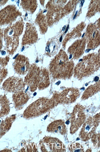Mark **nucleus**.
<instances>
[{
	"mask_svg": "<svg viewBox=\"0 0 100 152\" xmlns=\"http://www.w3.org/2000/svg\"><path fill=\"white\" fill-rule=\"evenodd\" d=\"M53 102L51 100L42 98L30 105L25 110L24 117L29 118L38 116L49 111L52 108Z\"/></svg>",
	"mask_w": 100,
	"mask_h": 152,
	"instance_id": "1",
	"label": "nucleus"
},
{
	"mask_svg": "<svg viewBox=\"0 0 100 152\" xmlns=\"http://www.w3.org/2000/svg\"><path fill=\"white\" fill-rule=\"evenodd\" d=\"M85 33H84V34H83V35L82 36V38H83V37H84V35H85Z\"/></svg>",
	"mask_w": 100,
	"mask_h": 152,
	"instance_id": "18",
	"label": "nucleus"
},
{
	"mask_svg": "<svg viewBox=\"0 0 100 152\" xmlns=\"http://www.w3.org/2000/svg\"><path fill=\"white\" fill-rule=\"evenodd\" d=\"M14 67L18 74L25 75L29 69L28 61L24 56H18L15 61Z\"/></svg>",
	"mask_w": 100,
	"mask_h": 152,
	"instance_id": "4",
	"label": "nucleus"
},
{
	"mask_svg": "<svg viewBox=\"0 0 100 152\" xmlns=\"http://www.w3.org/2000/svg\"><path fill=\"white\" fill-rule=\"evenodd\" d=\"M9 102L4 96H0V118L8 114L10 111Z\"/></svg>",
	"mask_w": 100,
	"mask_h": 152,
	"instance_id": "8",
	"label": "nucleus"
},
{
	"mask_svg": "<svg viewBox=\"0 0 100 152\" xmlns=\"http://www.w3.org/2000/svg\"><path fill=\"white\" fill-rule=\"evenodd\" d=\"M22 79L18 77H12L6 80L3 86L4 90L7 92L15 93L23 91L24 87Z\"/></svg>",
	"mask_w": 100,
	"mask_h": 152,
	"instance_id": "2",
	"label": "nucleus"
},
{
	"mask_svg": "<svg viewBox=\"0 0 100 152\" xmlns=\"http://www.w3.org/2000/svg\"><path fill=\"white\" fill-rule=\"evenodd\" d=\"M6 74L3 71H0V84L2 82L3 80L6 76Z\"/></svg>",
	"mask_w": 100,
	"mask_h": 152,
	"instance_id": "11",
	"label": "nucleus"
},
{
	"mask_svg": "<svg viewBox=\"0 0 100 152\" xmlns=\"http://www.w3.org/2000/svg\"><path fill=\"white\" fill-rule=\"evenodd\" d=\"M79 94V91L76 89H69L61 94L59 99L62 102L71 103L74 102L76 99Z\"/></svg>",
	"mask_w": 100,
	"mask_h": 152,
	"instance_id": "5",
	"label": "nucleus"
},
{
	"mask_svg": "<svg viewBox=\"0 0 100 152\" xmlns=\"http://www.w3.org/2000/svg\"><path fill=\"white\" fill-rule=\"evenodd\" d=\"M84 2H85V1H81V5H82V7L83 6V4H84Z\"/></svg>",
	"mask_w": 100,
	"mask_h": 152,
	"instance_id": "15",
	"label": "nucleus"
},
{
	"mask_svg": "<svg viewBox=\"0 0 100 152\" xmlns=\"http://www.w3.org/2000/svg\"><path fill=\"white\" fill-rule=\"evenodd\" d=\"M69 25H68L67 26V28L65 30V33H66L68 31V30L69 29Z\"/></svg>",
	"mask_w": 100,
	"mask_h": 152,
	"instance_id": "12",
	"label": "nucleus"
},
{
	"mask_svg": "<svg viewBox=\"0 0 100 152\" xmlns=\"http://www.w3.org/2000/svg\"><path fill=\"white\" fill-rule=\"evenodd\" d=\"M47 131L49 132L65 135L66 132V128L64 122L58 120L50 124L48 127Z\"/></svg>",
	"mask_w": 100,
	"mask_h": 152,
	"instance_id": "6",
	"label": "nucleus"
},
{
	"mask_svg": "<svg viewBox=\"0 0 100 152\" xmlns=\"http://www.w3.org/2000/svg\"><path fill=\"white\" fill-rule=\"evenodd\" d=\"M77 12H78V11H77L76 12L74 17V18L73 19L74 20L75 19V18H76V15H77Z\"/></svg>",
	"mask_w": 100,
	"mask_h": 152,
	"instance_id": "13",
	"label": "nucleus"
},
{
	"mask_svg": "<svg viewBox=\"0 0 100 152\" xmlns=\"http://www.w3.org/2000/svg\"><path fill=\"white\" fill-rule=\"evenodd\" d=\"M99 89V83H97L93 86L88 87L84 93V97H89L93 95L95 93L98 91Z\"/></svg>",
	"mask_w": 100,
	"mask_h": 152,
	"instance_id": "10",
	"label": "nucleus"
},
{
	"mask_svg": "<svg viewBox=\"0 0 100 152\" xmlns=\"http://www.w3.org/2000/svg\"><path fill=\"white\" fill-rule=\"evenodd\" d=\"M82 110L80 108H77L74 111L73 117L71 121V133H74L85 121V115Z\"/></svg>",
	"mask_w": 100,
	"mask_h": 152,
	"instance_id": "3",
	"label": "nucleus"
},
{
	"mask_svg": "<svg viewBox=\"0 0 100 152\" xmlns=\"http://www.w3.org/2000/svg\"><path fill=\"white\" fill-rule=\"evenodd\" d=\"M90 50H91V49H87V50H86V51H87V52H89V51H90Z\"/></svg>",
	"mask_w": 100,
	"mask_h": 152,
	"instance_id": "17",
	"label": "nucleus"
},
{
	"mask_svg": "<svg viewBox=\"0 0 100 152\" xmlns=\"http://www.w3.org/2000/svg\"><path fill=\"white\" fill-rule=\"evenodd\" d=\"M95 32H94V34H93V37H94V36H95Z\"/></svg>",
	"mask_w": 100,
	"mask_h": 152,
	"instance_id": "19",
	"label": "nucleus"
},
{
	"mask_svg": "<svg viewBox=\"0 0 100 152\" xmlns=\"http://www.w3.org/2000/svg\"><path fill=\"white\" fill-rule=\"evenodd\" d=\"M62 40V36H61V37L60 38V42H61Z\"/></svg>",
	"mask_w": 100,
	"mask_h": 152,
	"instance_id": "16",
	"label": "nucleus"
},
{
	"mask_svg": "<svg viewBox=\"0 0 100 152\" xmlns=\"http://www.w3.org/2000/svg\"><path fill=\"white\" fill-rule=\"evenodd\" d=\"M66 26H63V27L62 28V30L63 31H64L66 30Z\"/></svg>",
	"mask_w": 100,
	"mask_h": 152,
	"instance_id": "14",
	"label": "nucleus"
},
{
	"mask_svg": "<svg viewBox=\"0 0 100 152\" xmlns=\"http://www.w3.org/2000/svg\"><path fill=\"white\" fill-rule=\"evenodd\" d=\"M94 123L92 118L87 120L84 125L81 132L80 137L84 140H87L91 137L92 133L94 129Z\"/></svg>",
	"mask_w": 100,
	"mask_h": 152,
	"instance_id": "7",
	"label": "nucleus"
},
{
	"mask_svg": "<svg viewBox=\"0 0 100 152\" xmlns=\"http://www.w3.org/2000/svg\"><path fill=\"white\" fill-rule=\"evenodd\" d=\"M28 96L26 94L22 91L15 93L13 95V99L15 106H21L28 101Z\"/></svg>",
	"mask_w": 100,
	"mask_h": 152,
	"instance_id": "9",
	"label": "nucleus"
}]
</instances>
